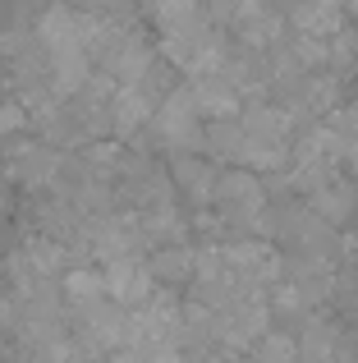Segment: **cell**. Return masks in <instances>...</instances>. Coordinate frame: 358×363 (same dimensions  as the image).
I'll return each mask as SVG.
<instances>
[{"label": "cell", "instance_id": "5", "mask_svg": "<svg viewBox=\"0 0 358 363\" xmlns=\"http://www.w3.org/2000/svg\"><path fill=\"white\" fill-rule=\"evenodd\" d=\"M175 184L184 189L188 198H197V203H212L216 198V179H221V170L212 166V161L193 157V152H175Z\"/></svg>", "mask_w": 358, "mask_h": 363}, {"label": "cell", "instance_id": "4", "mask_svg": "<svg viewBox=\"0 0 358 363\" xmlns=\"http://www.w3.org/2000/svg\"><path fill=\"white\" fill-rule=\"evenodd\" d=\"M9 170H14L18 184L46 189V184H55V179L64 175V157L51 147V143H23V147H14V157H9Z\"/></svg>", "mask_w": 358, "mask_h": 363}, {"label": "cell", "instance_id": "8", "mask_svg": "<svg viewBox=\"0 0 358 363\" xmlns=\"http://www.w3.org/2000/svg\"><path fill=\"white\" fill-rule=\"evenodd\" d=\"M340 5H345V14H350L354 23H358V0H340Z\"/></svg>", "mask_w": 358, "mask_h": 363}, {"label": "cell", "instance_id": "2", "mask_svg": "<svg viewBox=\"0 0 358 363\" xmlns=\"http://www.w3.org/2000/svg\"><path fill=\"white\" fill-rule=\"evenodd\" d=\"M308 147L322 152L335 170H358V106H340L331 111L322 124L313 129Z\"/></svg>", "mask_w": 358, "mask_h": 363}, {"label": "cell", "instance_id": "7", "mask_svg": "<svg viewBox=\"0 0 358 363\" xmlns=\"http://www.w3.org/2000/svg\"><path fill=\"white\" fill-rule=\"evenodd\" d=\"M28 116H23V106H0V138L5 133H14V129H23Z\"/></svg>", "mask_w": 358, "mask_h": 363}, {"label": "cell", "instance_id": "6", "mask_svg": "<svg viewBox=\"0 0 358 363\" xmlns=\"http://www.w3.org/2000/svg\"><path fill=\"white\" fill-rule=\"evenodd\" d=\"M60 5L79 9V14H97V18H129V0H60Z\"/></svg>", "mask_w": 358, "mask_h": 363}, {"label": "cell", "instance_id": "3", "mask_svg": "<svg viewBox=\"0 0 358 363\" xmlns=\"http://www.w3.org/2000/svg\"><path fill=\"white\" fill-rule=\"evenodd\" d=\"M216 207H221L225 221L234 225H253L267 216V194H262V184L253 179V170H225L221 179H216Z\"/></svg>", "mask_w": 358, "mask_h": 363}, {"label": "cell", "instance_id": "1", "mask_svg": "<svg viewBox=\"0 0 358 363\" xmlns=\"http://www.w3.org/2000/svg\"><path fill=\"white\" fill-rule=\"evenodd\" d=\"M152 133L171 152H197V147H202V143H207V116L197 111L193 92H188V88H171V92H166V97L156 101Z\"/></svg>", "mask_w": 358, "mask_h": 363}]
</instances>
